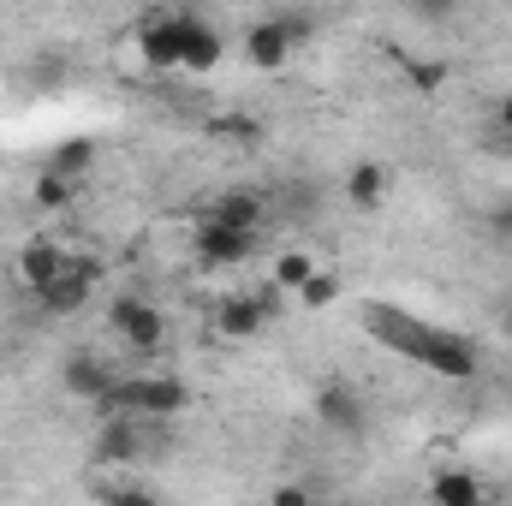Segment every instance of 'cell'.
<instances>
[{"label":"cell","mask_w":512,"mask_h":506,"mask_svg":"<svg viewBox=\"0 0 512 506\" xmlns=\"http://www.w3.org/2000/svg\"><path fill=\"white\" fill-rule=\"evenodd\" d=\"M185 405H191V387L179 376H120L96 411L102 417H137V423H173Z\"/></svg>","instance_id":"6da1fadb"},{"label":"cell","mask_w":512,"mask_h":506,"mask_svg":"<svg viewBox=\"0 0 512 506\" xmlns=\"http://www.w3.org/2000/svg\"><path fill=\"white\" fill-rule=\"evenodd\" d=\"M280 316V286L274 280H256L245 292H227V298H215V334L221 340H256L268 322Z\"/></svg>","instance_id":"7a4b0ae2"},{"label":"cell","mask_w":512,"mask_h":506,"mask_svg":"<svg viewBox=\"0 0 512 506\" xmlns=\"http://www.w3.org/2000/svg\"><path fill=\"white\" fill-rule=\"evenodd\" d=\"M108 334L137 352V358H155L161 346H167V316H161V304H149V298H137V292H120L114 304H108Z\"/></svg>","instance_id":"3957f363"},{"label":"cell","mask_w":512,"mask_h":506,"mask_svg":"<svg viewBox=\"0 0 512 506\" xmlns=\"http://www.w3.org/2000/svg\"><path fill=\"white\" fill-rule=\"evenodd\" d=\"M310 405H316V423L328 435H340V441H364L370 435V405H364V393L346 376H322Z\"/></svg>","instance_id":"277c9868"},{"label":"cell","mask_w":512,"mask_h":506,"mask_svg":"<svg viewBox=\"0 0 512 506\" xmlns=\"http://www.w3.org/2000/svg\"><path fill=\"white\" fill-rule=\"evenodd\" d=\"M411 364H417V370H429V376H441V381H477L483 352H477L465 334H453V328L429 322V328H423V346H417V358H411Z\"/></svg>","instance_id":"5b68a950"},{"label":"cell","mask_w":512,"mask_h":506,"mask_svg":"<svg viewBox=\"0 0 512 506\" xmlns=\"http://www.w3.org/2000/svg\"><path fill=\"white\" fill-rule=\"evenodd\" d=\"M358 322H364V334L382 346V352H399L405 364L417 358V346H423V316H411V310H399V304H382V298H370L364 310H358Z\"/></svg>","instance_id":"8992f818"},{"label":"cell","mask_w":512,"mask_h":506,"mask_svg":"<svg viewBox=\"0 0 512 506\" xmlns=\"http://www.w3.org/2000/svg\"><path fill=\"white\" fill-rule=\"evenodd\" d=\"M137 54L149 72H179V54H185V12L167 6V12H149L143 30H137Z\"/></svg>","instance_id":"52a82bcc"},{"label":"cell","mask_w":512,"mask_h":506,"mask_svg":"<svg viewBox=\"0 0 512 506\" xmlns=\"http://www.w3.org/2000/svg\"><path fill=\"white\" fill-rule=\"evenodd\" d=\"M96 286H102V262H96V256H72V262H66V274H60L36 304H42L48 316H78V310L96 298Z\"/></svg>","instance_id":"ba28073f"},{"label":"cell","mask_w":512,"mask_h":506,"mask_svg":"<svg viewBox=\"0 0 512 506\" xmlns=\"http://www.w3.org/2000/svg\"><path fill=\"white\" fill-rule=\"evenodd\" d=\"M191 245H197V256L209 268H245L262 251V233H239V227H221V221H197Z\"/></svg>","instance_id":"9c48e42d"},{"label":"cell","mask_w":512,"mask_h":506,"mask_svg":"<svg viewBox=\"0 0 512 506\" xmlns=\"http://www.w3.org/2000/svg\"><path fill=\"white\" fill-rule=\"evenodd\" d=\"M143 429L149 423H137V417H102V429H96V441H90V459L108 471H126V465H137L143 459Z\"/></svg>","instance_id":"30bf717a"},{"label":"cell","mask_w":512,"mask_h":506,"mask_svg":"<svg viewBox=\"0 0 512 506\" xmlns=\"http://www.w3.org/2000/svg\"><path fill=\"white\" fill-rule=\"evenodd\" d=\"M203 221H221V227H239V233H262V221H268V191H256V185H233V191L209 197Z\"/></svg>","instance_id":"8fae6325"},{"label":"cell","mask_w":512,"mask_h":506,"mask_svg":"<svg viewBox=\"0 0 512 506\" xmlns=\"http://www.w3.org/2000/svg\"><path fill=\"white\" fill-rule=\"evenodd\" d=\"M66 262H72V256H66L60 239H30V245L18 251V262H12V274H18V286H24V292H36V298H42V292L66 274Z\"/></svg>","instance_id":"7c38bea8"},{"label":"cell","mask_w":512,"mask_h":506,"mask_svg":"<svg viewBox=\"0 0 512 506\" xmlns=\"http://www.w3.org/2000/svg\"><path fill=\"white\" fill-rule=\"evenodd\" d=\"M114 364L108 358H96V352H72L66 364H60V387L72 393V399H84V405H102L108 393H114Z\"/></svg>","instance_id":"4fadbf2b"},{"label":"cell","mask_w":512,"mask_h":506,"mask_svg":"<svg viewBox=\"0 0 512 506\" xmlns=\"http://www.w3.org/2000/svg\"><path fill=\"white\" fill-rule=\"evenodd\" d=\"M221 54H227V36L203 18V12H185V54H179V72H215L221 66Z\"/></svg>","instance_id":"5bb4252c"},{"label":"cell","mask_w":512,"mask_h":506,"mask_svg":"<svg viewBox=\"0 0 512 506\" xmlns=\"http://www.w3.org/2000/svg\"><path fill=\"white\" fill-rule=\"evenodd\" d=\"M292 48H298V42L286 36V24H280L274 12H268V18H256L251 30H245V60H251L256 72H280V66L292 60Z\"/></svg>","instance_id":"9a60e30c"},{"label":"cell","mask_w":512,"mask_h":506,"mask_svg":"<svg viewBox=\"0 0 512 506\" xmlns=\"http://www.w3.org/2000/svg\"><path fill=\"white\" fill-rule=\"evenodd\" d=\"M483 477L477 471H465V465H447V471H435L429 477V506H483Z\"/></svg>","instance_id":"2e32d148"},{"label":"cell","mask_w":512,"mask_h":506,"mask_svg":"<svg viewBox=\"0 0 512 506\" xmlns=\"http://www.w3.org/2000/svg\"><path fill=\"white\" fill-rule=\"evenodd\" d=\"M387 191H393L387 161H352V167H346V197H352V209H382Z\"/></svg>","instance_id":"e0dca14e"},{"label":"cell","mask_w":512,"mask_h":506,"mask_svg":"<svg viewBox=\"0 0 512 506\" xmlns=\"http://www.w3.org/2000/svg\"><path fill=\"white\" fill-rule=\"evenodd\" d=\"M30 203H36V209H48V215H60V209H72V203H78V179H60L54 167H42V173H36V185H30Z\"/></svg>","instance_id":"ac0fdd59"},{"label":"cell","mask_w":512,"mask_h":506,"mask_svg":"<svg viewBox=\"0 0 512 506\" xmlns=\"http://www.w3.org/2000/svg\"><path fill=\"white\" fill-rule=\"evenodd\" d=\"M310 274H316V256L310 251H280L274 256V268H268V280H274L280 292H292V298L310 286Z\"/></svg>","instance_id":"d6986e66"},{"label":"cell","mask_w":512,"mask_h":506,"mask_svg":"<svg viewBox=\"0 0 512 506\" xmlns=\"http://www.w3.org/2000/svg\"><path fill=\"white\" fill-rule=\"evenodd\" d=\"M48 167H54L60 179H84V173L96 167V137H66V143L48 155Z\"/></svg>","instance_id":"ffe728a7"},{"label":"cell","mask_w":512,"mask_h":506,"mask_svg":"<svg viewBox=\"0 0 512 506\" xmlns=\"http://www.w3.org/2000/svg\"><path fill=\"white\" fill-rule=\"evenodd\" d=\"M340 292H346V280H340L334 268H316L310 286L298 292V304H304V310H328V304H340Z\"/></svg>","instance_id":"44dd1931"},{"label":"cell","mask_w":512,"mask_h":506,"mask_svg":"<svg viewBox=\"0 0 512 506\" xmlns=\"http://www.w3.org/2000/svg\"><path fill=\"white\" fill-rule=\"evenodd\" d=\"M96 501L102 506H167L161 495H149V489H137V483H102Z\"/></svg>","instance_id":"7402d4cb"},{"label":"cell","mask_w":512,"mask_h":506,"mask_svg":"<svg viewBox=\"0 0 512 506\" xmlns=\"http://www.w3.org/2000/svg\"><path fill=\"white\" fill-rule=\"evenodd\" d=\"M489 239L495 245H512V203H495L489 209Z\"/></svg>","instance_id":"603a6c76"},{"label":"cell","mask_w":512,"mask_h":506,"mask_svg":"<svg viewBox=\"0 0 512 506\" xmlns=\"http://www.w3.org/2000/svg\"><path fill=\"white\" fill-rule=\"evenodd\" d=\"M268 506H316V501H310V489H304V483H280V489L268 495Z\"/></svg>","instance_id":"cb8c5ba5"},{"label":"cell","mask_w":512,"mask_h":506,"mask_svg":"<svg viewBox=\"0 0 512 506\" xmlns=\"http://www.w3.org/2000/svg\"><path fill=\"white\" fill-rule=\"evenodd\" d=\"M495 328H501V340L512 346V292L501 298V310H495Z\"/></svg>","instance_id":"d4e9b609"},{"label":"cell","mask_w":512,"mask_h":506,"mask_svg":"<svg viewBox=\"0 0 512 506\" xmlns=\"http://www.w3.org/2000/svg\"><path fill=\"white\" fill-rule=\"evenodd\" d=\"M501 131L512 137V90H507V102H501Z\"/></svg>","instance_id":"484cf974"},{"label":"cell","mask_w":512,"mask_h":506,"mask_svg":"<svg viewBox=\"0 0 512 506\" xmlns=\"http://www.w3.org/2000/svg\"><path fill=\"white\" fill-rule=\"evenodd\" d=\"M334 506H352V501H334Z\"/></svg>","instance_id":"4316f807"}]
</instances>
